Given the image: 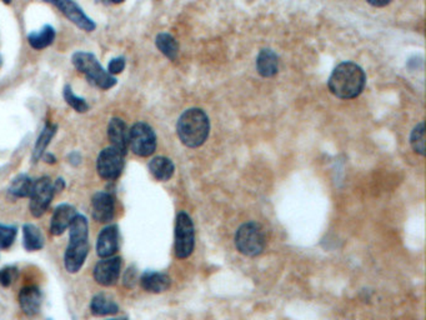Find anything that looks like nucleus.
Returning <instances> with one entry per match:
<instances>
[{"label":"nucleus","mask_w":426,"mask_h":320,"mask_svg":"<svg viewBox=\"0 0 426 320\" xmlns=\"http://www.w3.org/2000/svg\"><path fill=\"white\" fill-rule=\"evenodd\" d=\"M366 75L360 66L345 61L334 69L329 78L328 87L331 94L340 99H354L365 88Z\"/></svg>","instance_id":"nucleus-1"},{"label":"nucleus","mask_w":426,"mask_h":320,"mask_svg":"<svg viewBox=\"0 0 426 320\" xmlns=\"http://www.w3.org/2000/svg\"><path fill=\"white\" fill-rule=\"evenodd\" d=\"M89 223L87 216L78 213L69 226V244L64 254V265L68 273L80 271L89 254Z\"/></svg>","instance_id":"nucleus-2"},{"label":"nucleus","mask_w":426,"mask_h":320,"mask_svg":"<svg viewBox=\"0 0 426 320\" xmlns=\"http://www.w3.org/2000/svg\"><path fill=\"white\" fill-rule=\"evenodd\" d=\"M210 132L209 118L202 109L192 108L181 114L178 124L176 133L181 143L189 148L202 147L207 142Z\"/></svg>","instance_id":"nucleus-3"},{"label":"nucleus","mask_w":426,"mask_h":320,"mask_svg":"<svg viewBox=\"0 0 426 320\" xmlns=\"http://www.w3.org/2000/svg\"><path fill=\"white\" fill-rule=\"evenodd\" d=\"M71 63L75 66L78 72L84 74L87 82L97 88L108 90L114 88L118 83L116 78L103 68L93 53L75 51L71 56Z\"/></svg>","instance_id":"nucleus-4"},{"label":"nucleus","mask_w":426,"mask_h":320,"mask_svg":"<svg viewBox=\"0 0 426 320\" xmlns=\"http://www.w3.org/2000/svg\"><path fill=\"white\" fill-rule=\"evenodd\" d=\"M265 243L267 239L262 226L255 221L243 224L235 234L236 249L245 257H257L262 254L265 248Z\"/></svg>","instance_id":"nucleus-5"},{"label":"nucleus","mask_w":426,"mask_h":320,"mask_svg":"<svg viewBox=\"0 0 426 320\" xmlns=\"http://www.w3.org/2000/svg\"><path fill=\"white\" fill-rule=\"evenodd\" d=\"M174 252L178 259H186L192 255L195 245V232L192 218L181 211L175 219Z\"/></svg>","instance_id":"nucleus-6"},{"label":"nucleus","mask_w":426,"mask_h":320,"mask_svg":"<svg viewBox=\"0 0 426 320\" xmlns=\"http://www.w3.org/2000/svg\"><path fill=\"white\" fill-rule=\"evenodd\" d=\"M129 148L134 154L147 158L157 149V135L147 123L138 122L129 129Z\"/></svg>","instance_id":"nucleus-7"},{"label":"nucleus","mask_w":426,"mask_h":320,"mask_svg":"<svg viewBox=\"0 0 426 320\" xmlns=\"http://www.w3.org/2000/svg\"><path fill=\"white\" fill-rule=\"evenodd\" d=\"M54 194V182L49 177H43L35 180L33 190L29 197V210L32 216L40 218L45 214V211L49 209Z\"/></svg>","instance_id":"nucleus-8"},{"label":"nucleus","mask_w":426,"mask_h":320,"mask_svg":"<svg viewBox=\"0 0 426 320\" xmlns=\"http://www.w3.org/2000/svg\"><path fill=\"white\" fill-rule=\"evenodd\" d=\"M126 164V154L113 147L102 150L97 159V171L99 177L105 180H116L121 177Z\"/></svg>","instance_id":"nucleus-9"},{"label":"nucleus","mask_w":426,"mask_h":320,"mask_svg":"<svg viewBox=\"0 0 426 320\" xmlns=\"http://www.w3.org/2000/svg\"><path fill=\"white\" fill-rule=\"evenodd\" d=\"M43 1L55 6L69 22L75 24L78 28L82 29L84 32L90 33L97 29V24L93 19L87 17L74 0H43Z\"/></svg>","instance_id":"nucleus-10"},{"label":"nucleus","mask_w":426,"mask_h":320,"mask_svg":"<svg viewBox=\"0 0 426 320\" xmlns=\"http://www.w3.org/2000/svg\"><path fill=\"white\" fill-rule=\"evenodd\" d=\"M121 257H109V258H102L97 265L94 266L93 276L95 282L102 287H113L115 285L121 274Z\"/></svg>","instance_id":"nucleus-11"},{"label":"nucleus","mask_w":426,"mask_h":320,"mask_svg":"<svg viewBox=\"0 0 426 320\" xmlns=\"http://www.w3.org/2000/svg\"><path fill=\"white\" fill-rule=\"evenodd\" d=\"M92 211L94 221L98 223H110L114 219V198L108 192H98L92 198Z\"/></svg>","instance_id":"nucleus-12"},{"label":"nucleus","mask_w":426,"mask_h":320,"mask_svg":"<svg viewBox=\"0 0 426 320\" xmlns=\"http://www.w3.org/2000/svg\"><path fill=\"white\" fill-rule=\"evenodd\" d=\"M119 250V228L115 224L105 226L97 239V253L100 258L113 257Z\"/></svg>","instance_id":"nucleus-13"},{"label":"nucleus","mask_w":426,"mask_h":320,"mask_svg":"<svg viewBox=\"0 0 426 320\" xmlns=\"http://www.w3.org/2000/svg\"><path fill=\"white\" fill-rule=\"evenodd\" d=\"M77 216V209L73 205L66 203L58 205L53 211L50 221V234H53L55 237L61 235L66 229H69V226Z\"/></svg>","instance_id":"nucleus-14"},{"label":"nucleus","mask_w":426,"mask_h":320,"mask_svg":"<svg viewBox=\"0 0 426 320\" xmlns=\"http://www.w3.org/2000/svg\"><path fill=\"white\" fill-rule=\"evenodd\" d=\"M108 138L110 147L126 155L129 149V129L121 118H111L108 124Z\"/></svg>","instance_id":"nucleus-15"},{"label":"nucleus","mask_w":426,"mask_h":320,"mask_svg":"<svg viewBox=\"0 0 426 320\" xmlns=\"http://www.w3.org/2000/svg\"><path fill=\"white\" fill-rule=\"evenodd\" d=\"M19 305L27 316H35L42 308V292L35 285L23 288L19 292Z\"/></svg>","instance_id":"nucleus-16"},{"label":"nucleus","mask_w":426,"mask_h":320,"mask_svg":"<svg viewBox=\"0 0 426 320\" xmlns=\"http://www.w3.org/2000/svg\"><path fill=\"white\" fill-rule=\"evenodd\" d=\"M139 282L145 292L154 293V294L166 292V290H169L170 285H171L170 276L165 273H160V271H144L140 276Z\"/></svg>","instance_id":"nucleus-17"},{"label":"nucleus","mask_w":426,"mask_h":320,"mask_svg":"<svg viewBox=\"0 0 426 320\" xmlns=\"http://www.w3.org/2000/svg\"><path fill=\"white\" fill-rule=\"evenodd\" d=\"M148 166L150 174L159 182H168L174 176V163L166 156H155Z\"/></svg>","instance_id":"nucleus-18"},{"label":"nucleus","mask_w":426,"mask_h":320,"mask_svg":"<svg viewBox=\"0 0 426 320\" xmlns=\"http://www.w3.org/2000/svg\"><path fill=\"white\" fill-rule=\"evenodd\" d=\"M55 37L56 32L54 27L47 24L43 28L28 34V43L33 49L43 50L54 43Z\"/></svg>","instance_id":"nucleus-19"},{"label":"nucleus","mask_w":426,"mask_h":320,"mask_svg":"<svg viewBox=\"0 0 426 320\" xmlns=\"http://www.w3.org/2000/svg\"><path fill=\"white\" fill-rule=\"evenodd\" d=\"M257 73L262 78H272L279 72V58L273 50L262 49L257 58Z\"/></svg>","instance_id":"nucleus-20"},{"label":"nucleus","mask_w":426,"mask_h":320,"mask_svg":"<svg viewBox=\"0 0 426 320\" xmlns=\"http://www.w3.org/2000/svg\"><path fill=\"white\" fill-rule=\"evenodd\" d=\"M90 312L95 316L115 315L119 313V305L103 293L97 294L90 302Z\"/></svg>","instance_id":"nucleus-21"},{"label":"nucleus","mask_w":426,"mask_h":320,"mask_svg":"<svg viewBox=\"0 0 426 320\" xmlns=\"http://www.w3.org/2000/svg\"><path fill=\"white\" fill-rule=\"evenodd\" d=\"M56 130H58V125L53 124V123H47L44 125L43 130L39 134L37 143L34 145L33 154H32V159H33L34 163H37V161L42 159V156L48 148L51 139L54 138Z\"/></svg>","instance_id":"nucleus-22"},{"label":"nucleus","mask_w":426,"mask_h":320,"mask_svg":"<svg viewBox=\"0 0 426 320\" xmlns=\"http://www.w3.org/2000/svg\"><path fill=\"white\" fill-rule=\"evenodd\" d=\"M23 245L28 252H38L44 247L43 233L34 224L23 226Z\"/></svg>","instance_id":"nucleus-23"},{"label":"nucleus","mask_w":426,"mask_h":320,"mask_svg":"<svg viewBox=\"0 0 426 320\" xmlns=\"http://www.w3.org/2000/svg\"><path fill=\"white\" fill-rule=\"evenodd\" d=\"M34 180L27 174H19L14 178L9 187V194L14 198H29L33 190Z\"/></svg>","instance_id":"nucleus-24"},{"label":"nucleus","mask_w":426,"mask_h":320,"mask_svg":"<svg viewBox=\"0 0 426 320\" xmlns=\"http://www.w3.org/2000/svg\"><path fill=\"white\" fill-rule=\"evenodd\" d=\"M155 45L170 61H175L179 53V45L173 35L169 33H160L155 38Z\"/></svg>","instance_id":"nucleus-25"},{"label":"nucleus","mask_w":426,"mask_h":320,"mask_svg":"<svg viewBox=\"0 0 426 320\" xmlns=\"http://www.w3.org/2000/svg\"><path fill=\"white\" fill-rule=\"evenodd\" d=\"M63 97H64L66 104L71 106V108H73L74 111H78V113H87V111H89V104H87V100L83 99L80 97H78V95L73 92L71 85H66V87H64Z\"/></svg>","instance_id":"nucleus-26"},{"label":"nucleus","mask_w":426,"mask_h":320,"mask_svg":"<svg viewBox=\"0 0 426 320\" xmlns=\"http://www.w3.org/2000/svg\"><path fill=\"white\" fill-rule=\"evenodd\" d=\"M410 144L415 153L420 155H425V125L424 123H419L414 130L411 132L410 137Z\"/></svg>","instance_id":"nucleus-27"},{"label":"nucleus","mask_w":426,"mask_h":320,"mask_svg":"<svg viewBox=\"0 0 426 320\" xmlns=\"http://www.w3.org/2000/svg\"><path fill=\"white\" fill-rule=\"evenodd\" d=\"M18 235L17 226L0 224V250L11 248Z\"/></svg>","instance_id":"nucleus-28"},{"label":"nucleus","mask_w":426,"mask_h":320,"mask_svg":"<svg viewBox=\"0 0 426 320\" xmlns=\"http://www.w3.org/2000/svg\"><path fill=\"white\" fill-rule=\"evenodd\" d=\"M19 276V271L17 266H4L0 269V285L1 287H11L13 283L16 282Z\"/></svg>","instance_id":"nucleus-29"},{"label":"nucleus","mask_w":426,"mask_h":320,"mask_svg":"<svg viewBox=\"0 0 426 320\" xmlns=\"http://www.w3.org/2000/svg\"><path fill=\"white\" fill-rule=\"evenodd\" d=\"M126 58H123V56H118V58H114V59H111L109 61V66H108V73L111 74V75H116V74H121L124 69H126Z\"/></svg>","instance_id":"nucleus-30"},{"label":"nucleus","mask_w":426,"mask_h":320,"mask_svg":"<svg viewBox=\"0 0 426 320\" xmlns=\"http://www.w3.org/2000/svg\"><path fill=\"white\" fill-rule=\"evenodd\" d=\"M137 269H135V268H129V269L126 271V274H124V278H123V283H124V285H126V288H134V285H135V283H137Z\"/></svg>","instance_id":"nucleus-31"},{"label":"nucleus","mask_w":426,"mask_h":320,"mask_svg":"<svg viewBox=\"0 0 426 320\" xmlns=\"http://www.w3.org/2000/svg\"><path fill=\"white\" fill-rule=\"evenodd\" d=\"M68 160L71 166H78L82 163V155L79 152H71V154L68 155Z\"/></svg>","instance_id":"nucleus-32"},{"label":"nucleus","mask_w":426,"mask_h":320,"mask_svg":"<svg viewBox=\"0 0 426 320\" xmlns=\"http://www.w3.org/2000/svg\"><path fill=\"white\" fill-rule=\"evenodd\" d=\"M370 6H377V8H383L393 1V0H366Z\"/></svg>","instance_id":"nucleus-33"},{"label":"nucleus","mask_w":426,"mask_h":320,"mask_svg":"<svg viewBox=\"0 0 426 320\" xmlns=\"http://www.w3.org/2000/svg\"><path fill=\"white\" fill-rule=\"evenodd\" d=\"M55 193L56 192H63L66 189V182L63 178H58L54 182Z\"/></svg>","instance_id":"nucleus-34"},{"label":"nucleus","mask_w":426,"mask_h":320,"mask_svg":"<svg viewBox=\"0 0 426 320\" xmlns=\"http://www.w3.org/2000/svg\"><path fill=\"white\" fill-rule=\"evenodd\" d=\"M42 160H44L47 164H55L56 163V158L51 153H44Z\"/></svg>","instance_id":"nucleus-35"},{"label":"nucleus","mask_w":426,"mask_h":320,"mask_svg":"<svg viewBox=\"0 0 426 320\" xmlns=\"http://www.w3.org/2000/svg\"><path fill=\"white\" fill-rule=\"evenodd\" d=\"M98 1L102 4H105V6H115V4H121L126 0H98Z\"/></svg>","instance_id":"nucleus-36"},{"label":"nucleus","mask_w":426,"mask_h":320,"mask_svg":"<svg viewBox=\"0 0 426 320\" xmlns=\"http://www.w3.org/2000/svg\"><path fill=\"white\" fill-rule=\"evenodd\" d=\"M3 3H6V4H11V0H1Z\"/></svg>","instance_id":"nucleus-37"},{"label":"nucleus","mask_w":426,"mask_h":320,"mask_svg":"<svg viewBox=\"0 0 426 320\" xmlns=\"http://www.w3.org/2000/svg\"><path fill=\"white\" fill-rule=\"evenodd\" d=\"M3 66V56H0V66Z\"/></svg>","instance_id":"nucleus-38"},{"label":"nucleus","mask_w":426,"mask_h":320,"mask_svg":"<svg viewBox=\"0 0 426 320\" xmlns=\"http://www.w3.org/2000/svg\"><path fill=\"white\" fill-rule=\"evenodd\" d=\"M108 320H126V319H108Z\"/></svg>","instance_id":"nucleus-39"}]
</instances>
